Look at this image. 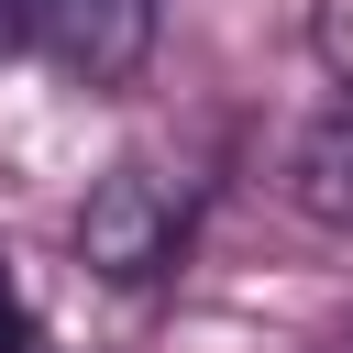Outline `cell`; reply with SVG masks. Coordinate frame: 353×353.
I'll list each match as a JSON object with an SVG mask.
<instances>
[{
  "instance_id": "6da1fadb",
  "label": "cell",
  "mask_w": 353,
  "mask_h": 353,
  "mask_svg": "<svg viewBox=\"0 0 353 353\" xmlns=\"http://www.w3.org/2000/svg\"><path fill=\"white\" fill-rule=\"evenodd\" d=\"M188 210H199V176H176L165 154H121L77 199V265L110 276V287H154L188 243Z\"/></svg>"
},
{
  "instance_id": "7a4b0ae2",
  "label": "cell",
  "mask_w": 353,
  "mask_h": 353,
  "mask_svg": "<svg viewBox=\"0 0 353 353\" xmlns=\"http://www.w3.org/2000/svg\"><path fill=\"white\" fill-rule=\"evenodd\" d=\"M22 44L77 88H132L154 55V0H22Z\"/></svg>"
},
{
  "instance_id": "3957f363",
  "label": "cell",
  "mask_w": 353,
  "mask_h": 353,
  "mask_svg": "<svg viewBox=\"0 0 353 353\" xmlns=\"http://www.w3.org/2000/svg\"><path fill=\"white\" fill-rule=\"evenodd\" d=\"M287 199L331 232H353V99H331L320 121L287 132Z\"/></svg>"
},
{
  "instance_id": "277c9868",
  "label": "cell",
  "mask_w": 353,
  "mask_h": 353,
  "mask_svg": "<svg viewBox=\"0 0 353 353\" xmlns=\"http://www.w3.org/2000/svg\"><path fill=\"white\" fill-rule=\"evenodd\" d=\"M0 353H33V309H22V287H11V265H0Z\"/></svg>"
},
{
  "instance_id": "5b68a950",
  "label": "cell",
  "mask_w": 353,
  "mask_h": 353,
  "mask_svg": "<svg viewBox=\"0 0 353 353\" xmlns=\"http://www.w3.org/2000/svg\"><path fill=\"white\" fill-rule=\"evenodd\" d=\"M0 55H22V0H0Z\"/></svg>"
}]
</instances>
